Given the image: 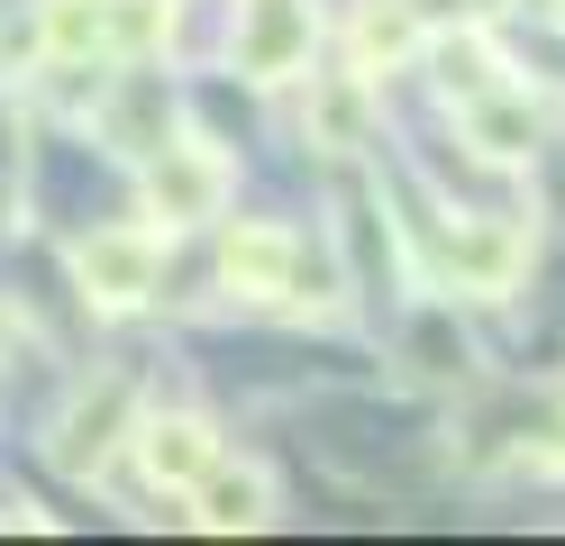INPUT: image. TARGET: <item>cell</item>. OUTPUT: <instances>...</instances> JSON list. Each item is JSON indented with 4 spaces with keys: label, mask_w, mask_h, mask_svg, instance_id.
I'll return each instance as SVG.
<instances>
[{
    "label": "cell",
    "mask_w": 565,
    "mask_h": 546,
    "mask_svg": "<svg viewBox=\"0 0 565 546\" xmlns=\"http://www.w3.org/2000/svg\"><path fill=\"white\" fill-rule=\"evenodd\" d=\"M301 46H310V19L292 0H256V19H246V73H282Z\"/></svg>",
    "instance_id": "cell-1"
},
{
    "label": "cell",
    "mask_w": 565,
    "mask_h": 546,
    "mask_svg": "<svg viewBox=\"0 0 565 546\" xmlns=\"http://www.w3.org/2000/svg\"><path fill=\"white\" fill-rule=\"evenodd\" d=\"M119 410H128V392H119V383H110V392H100V400H92V410H74V428H64V464H92L100 447H110V437H100V428H110Z\"/></svg>",
    "instance_id": "cell-2"
},
{
    "label": "cell",
    "mask_w": 565,
    "mask_h": 546,
    "mask_svg": "<svg viewBox=\"0 0 565 546\" xmlns=\"http://www.w3.org/2000/svg\"><path fill=\"white\" fill-rule=\"evenodd\" d=\"M83 274H100V282H110V301H137V282H147V246H92L83 255Z\"/></svg>",
    "instance_id": "cell-3"
},
{
    "label": "cell",
    "mask_w": 565,
    "mask_h": 546,
    "mask_svg": "<svg viewBox=\"0 0 565 546\" xmlns=\"http://www.w3.org/2000/svg\"><path fill=\"white\" fill-rule=\"evenodd\" d=\"M201 428H183V419H173V428H147V464L156 473H201Z\"/></svg>",
    "instance_id": "cell-4"
},
{
    "label": "cell",
    "mask_w": 565,
    "mask_h": 546,
    "mask_svg": "<svg viewBox=\"0 0 565 546\" xmlns=\"http://www.w3.org/2000/svg\"><path fill=\"white\" fill-rule=\"evenodd\" d=\"M210 520H220V528H246V520H265V492H256V473H228V483L210 492Z\"/></svg>",
    "instance_id": "cell-5"
},
{
    "label": "cell",
    "mask_w": 565,
    "mask_h": 546,
    "mask_svg": "<svg viewBox=\"0 0 565 546\" xmlns=\"http://www.w3.org/2000/svg\"><path fill=\"white\" fill-rule=\"evenodd\" d=\"M475 137L492 146V156H520V146H529V109H511V100H492L483 119H475Z\"/></svg>",
    "instance_id": "cell-6"
},
{
    "label": "cell",
    "mask_w": 565,
    "mask_h": 546,
    "mask_svg": "<svg viewBox=\"0 0 565 546\" xmlns=\"http://www.w3.org/2000/svg\"><path fill=\"white\" fill-rule=\"evenodd\" d=\"M210 192H220V182H210L201 164H173V173H156V201H173V210H201Z\"/></svg>",
    "instance_id": "cell-7"
}]
</instances>
